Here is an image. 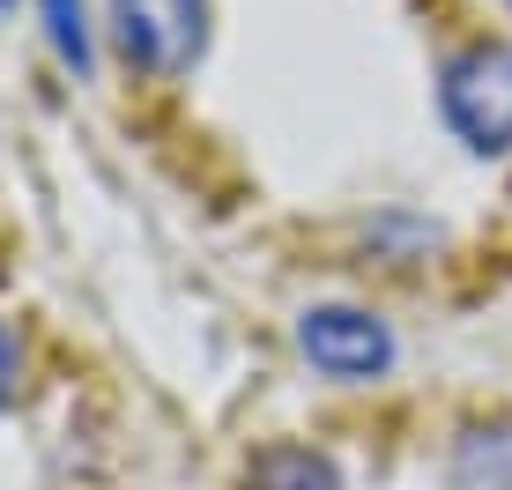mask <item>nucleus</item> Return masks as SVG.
Listing matches in <instances>:
<instances>
[{"instance_id": "obj_4", "label": "nucleus", "mask_w": 512, "mask_h": 490, "mask_svg": "<svg viewBox=\"0 0 512 490\" xmlns=\"http://www.w3.org/2000/svg\"><path fill=\"white\" fill-rule=\"evenodd\" d=\"M245 490H342V468H334L320 446L275 439V446L253 453V468H245Z\"/></svg>"}, {"instance_id": "obj_8", "label": "nucleus", "mask_w": 512, "mask_h": 490, "mask_svg": "<svg viewBox=\"0 0 512 490\" xmlns=\"http://www.w3.org/2000/svg\"><path fill=\"white\" fill-rule=\"evenodd\" d=\"M0 8H8V0H0Z\"/></svg>"}, {"instance_id": "obj_1", "label": "nucleus", "mask_w": 512, "mask_h": 490, "mask_svg": "<svg viewBox=\"0 0 512 490\" xmlns=\"http://www.w3.org/2000/svg\"><path fill=\"white\" fill-rule=\"evenodd\" d=\"M438 112L475 156L512 149V45H468L438 75Z\"/></svg>"}, {"instance_id": "obj_7", "label": "nucleus", "mask_w": 512, "mask_h": 490, "mask_svg": "<svg viewBox=\"0 0 512 490\" xmlns=\"http://www.w3.org/2000/svg\"><path fill=\"white\" fill-rule=\"evenodd\" d=\"M15 387H23V335L0 320V409L15 401Z\"/></svg>"}, {"instance_id": "obj_2", "label": "nucleus", "mask_w": 512, "mask_h": 490, "mask_svg": "<svg viewBox=\"0 0 512 490\" xmlns=\"http://www.w3.org/2000/svg\"><path fill=\"white\" fill-rule=\"evenodd\" d=\"M112 38L141 75L171 82L208 52V0H112Z\"/></svg>"}, {"instance_id": "obj_3", "label": "nucleus", "mask_w": 512, "mask_h": 490, "mask_svg": "<svg viewBox=\"0 0 512 490\" xmlns=\"http://www.w3.org/2000/svg\"><path fill=\"white\" fill-rule=\"evenodd\" d=\"M297 349H305L312 372L342 379V387H364V379L394 372V327L364 305H312L297 320Z\"/></svg>"}, {"instance_id": "obj_5", "label": "nucleus", "mask_w": 512, "mask_h": 490, "mask_svg": "<svg viewBox=\"0 0 512 490\" xmlns=\"http://www.w3.org/2000/svg\"><path fill=\"white\" fill-rule=\"evenodd\" d=\"M461 476L475 490H512V431H468L461 439Z\"/></svg>"}, {"instance_id": "obj_6", "label": "nucleus", "mask_w": 512, "mask_h": 490, "mask_svg": "<svg viewBox=\"0 0 512 490\" xmlns=\"http://www.w3.org/2000/svg\"><path fill=\"white\" fill-rule=\"evenodd\" d=\"M45 38L75 75H90V23H82V0H45Z\"/></svg>"}]
</instances>
